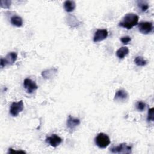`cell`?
I'll return each mask as SVG.
<instances>
[{
	"instance_id": "cell-1",
	"label": "cell",
	"mask_w": 154,
	"mask_h": 154,
	"mask_svg": "<svg viewBox=\"0 0 154 154\" xmlns=\"http://www.w3.org/2000/svg\"><path fill=\"white\" fill-rule=\"evenodd\" d=\"M138 19L139 17L136 14L132 13H127L123 17L122 20L119 22V26L126 28L127 29H130L137 25Z\"/></svg>"
},
{
	"instance_id": "cell-2",
	"label": "cell",
	"mask_w": 154,
	"mask_h": 154,
	"mask_svg": "<svg viewBox=\"0 0 154 154\" xmlns=\"http://www.w3.org/2000/svg\"><path fill=\"white\" fill-rule=\"evenodd\" d=\"M96 144L101 149H105L107 147L110 143V139L109 137L104 133H99L95 138Z\"/></svg>"
},
{
	"instance_id": "cell-3",
	"label": "cell",
	"mask_w": 154,
	"mask_h": 154,
	"mask_svg": "<svg viewBox=\"0 0 154 154\" xmlns=\"http://www.w3.org/2000/svg\"><path fill=\"white\" fill-rule=\"evenodd\" d=\"M17 57V54L16 52H9L6 55L5 58H1V62H0L1 68L4 67L7 65L13 64L16 61Z\"/></svg>"
},
{
	"instance_id": "cell-4",
	"label": "cell",
	"mask_w": 154,
	"mask_h": 154,
	"mask_svg": "<svg viewBox=\"0 0 154 154\" xmlns=\"http://www.w3.org/2000/svg\"><path fill=\"white\" fill-rule=\"evenodd\" d=\"M110 151L113 153H131L132 147L126 143H122L117 146L112 147Z\"/></svg>"
},
{
	"instance_id": "cell-5",
	"label": "cell",
	"mask_w": 154,
	"mask_h": 154,
	"mask_svg": "<svg viewBox=\"0 0 154 154\" xmlns=\"http://www.w3.org/2000/svg\"><path fill=\"white\" fill-rule=\"evenodd\" d=\"M24 106L23 100H20L19 102H14L11 103L10 109V114L13 116H17L20 112H22Z\"/></svg>"
},
{
	"instance_id": "cell-6",
	"label": "cell",
	"mask_w": 154,
	"mask_h": 154,
	"mask_svg": "<svg viewBox=\"0 0 154 154\" xmlns=\"http://www.w3.org/2000/svg\"><path fill=\"white\" fill-rule=\"evenodd\" d=\"M138 28L141 33L148 34L153 31V23L151 22H141L138 24Z\"/></svg>"
},
{
	"instance_id": "cell-7",
	"label": "cell",
	"mask_w": 154,
	"mask_h": 154,
	"mask_svg": "<svg viewBox=\"0 0 154 154\" xmlns=\"http://www.w3.org/2000/svg\"><path fill=\"white\" fill-rule=\"evenodd\" d=\"M23 87L28 93H32L38 88L36 83L30 78H25L23 81Z\"/></svg>"
},
{
	"instance_id": "cell-8",
	"label": "cell",
	"mask_w": 154,
	"mask_h": 154,
	"mask_svg": "<svg viewBox=\"0 0 154 154\" xmlns=\"http://www.w3.org/2000/svg\"><path fill=\"white\" fill-rule=\"evenodd\" d=\"M81 122L79 119L75 118L70 115L69 116L67 120V127L70 132H72L75 128L80 124Z\"/></svg>"
},
{
	"instance_id": "cell-9",
	"label": "cell",
	"mask_w": 154,
	"mask_h": 154,
	"mask_svg": "<svg viewBox=\"0 0 154 154\" xmlns=\"http://www.w3.org/2000/svg\"><path fill=\"white\" fill-rule=\"evenodd\" d=\"M108 35V31L106 29H97L95 32L93 37V41L94 42H98L105 40Z\"/></svg>"
},
{
	"instance_id": "cell-10",
	"label": "cell",
	"mask_w": 154,
	"mask_h": 154,
	"mask_svg": "<svg viewBox=\"0 0 154 154\" xmlns=\"http://www.w3.org/2000/svg\"><path fill=\"white\" fill-rule=\"evenodd\" d=\"M62 139L57 134H52L46 139V141L53 147H56L62 143Z\"/></svg>"
},
{
	"instance_id": "cell-11",
	"label": "cell",
	"mask_w": 154,
	"mask_h": 154,
	"mask_svg": "<svg viewBox=\"0 0 154 154\" xmlns=\"http://www.w3.org/2000/svg\"><path fill=\"white\" fill-rule=\"evenodd\" d=\"M128 97V94L125 90H119L116 93L114 99L115 100L123 101V100H126Z\"/></svg>"
},
{
	"instance_id": "cell-12",
	"label": "cell",
	"mask_w": 154,
	"mask_h": 154,
	"mask_svg": "<svg viewBox=\"0 0 154 154\" xmlns=\"http://www.w3.org/2000/svg\"><path fill=\"white\" fill-rule=\"evenodd\" d=\"M57 69L51 68L46 70H44L42 72V76L45 79H50L54 76L57 72Z\"/></svg>"
},
{
	"instance_id": "cell-13",
	"label": "cell",
	"mask_w": 154,
	"mask_h": 154,
	"mask_svg": "<svg viewBox=\"0 0 154 154\" xmlns=\"http://www.w3.org/2000/svg\"><path fill=\"white\" fill-rule=\"evenodd\" d=\"M63 5H64V8L65 10L67 12L73 11L76 7V4L74 1H70V0L65 1Z\"/></svg>"
},
{
	"instance_id": "cell-14",
	"label": "cell",
	"mask_w": 154,
	"mask_h": 154,
	"mask_svg": "<svg viewBox=\"0 0 154 154\" xmlns=\"http://www.w3.org/2000/svg\"><path fill=\"white\" fill-rule=\"evenodd\" d=\"M129 53V49L126 46H122L116 51V55L120 59H123Z\"/></svg>"
},
{
	"instance_id": "cell-15",
	"label": "cell",
	"mask_w": 154,
	"mask_h": 154,
	"mask_svg": "<svg viewBox=\"0 0 154 154\" xmlns=\"http://www.w3.org/2000/svg\"><path fill=\"white\" fill-rule=\"evenodd\" d=\"M10 22L13 25L16 26L17 27H20L23 24V20L22 17L17 15H14L12 16L11 17Z\"/></svg>"
},
{
	"instance_id": "cell-16",
	"label": "cell",
	"mask_w": 154,
	"mask_h": 154,
	"mask_svg": "<svg viewBox=\"0 0 154 154\" xmlns=\"http://www.w3.org/2000/svg\"><path fill=\"white\" fill-rule=\"evenodd\" d=\"M137 5L140 8L141 11L143 12H145L146 11H147L149 7L148 3L144 1H138Z\"/></svg>"
},
{
	"instance_id": "cell-17",
	"label": "cell",
	"mask_w": 154,
	"mask_h": 154,
	"mask_svg": "<svg viewBox=\"0 0 154 154\" xmlns=\"http://www.w3.org/2000/svg\"><path fill=\"white\" fill-rule=\"evenodd\" d=\"M134 62L138 66H144L147 64V61L144 60L143 57H141V56L136 57L135 58Z\"/></svg>"
},
{
	"instance_id": "cell-18",
	"label": "cell",
	"mask_w": 154,
	"mask_h": 154,
	"mask_svg": "<svg viewBox=\"0 0 154 154\" xmlns=\"http://www.w3.org/2000/svg\"><path fill=\"white\" fill-rule=\"evenodd\" d=\"M146 103L142 101H138L135 104L136 109L139 111H143L146 108Z\"/></svg>"
},
{
	"instance_id": "cell-19",
	"label": "cell",
	"mask_w": 154,
	"mask_h": 154,
	"mask_svg": "<svg viewBox=\"0 0 154 154\" xmlns=\"http://www.w3.org/2000/svg\"><path fill=\"white\" fill-rule=\"evenodd\" d=\"M147 119L148 121L153 122L154 120V108H151L148 110V114Z\"/></svg>"
},
{
	"instance_id": "cell-20",
	"label": "cell",
	"mask_w": 154,
	"mask_h": 154,
	"mask_svg": "<svg viewBox=\"0 0 154 154\" xmlns=\"http://www.w3.org/2000/svg\"><path fill=\"white\" fill-rule=\"evenodd\" d=\"M11 1L8 0H1L0 1V5L1 7L4 8H9L11 4Z\"/></svg>"
},
{
	"instance_id": "cell-21",
	"label": "cell",
	"mask_w": 154,
	"mask_h": 154,
	"mask_svg": "<svg viewBox=\"0 0 154 154\" xmlns=\"http://www.w3.org/2000/svg\"><path fill=\"white\" fill-rule=\"evenodd\" d=\"M120 40H121V42H122L123 44L126 45V44H128L129 42H131V38L129 37H128V36H125V37H122V38H120Z\"/></svg>"
},
{
	"instance_id": "cell-22",
	"label": "cell",
	"mask_w": 154,
	"mask_h": 154,
	"mask_svg": "<svg viewBox=\"0 0 154 154\" xmlns=\"http://www.w3.org/2000/svg\"><path fill=\"white\" fill-rule=\"evenodd\" d=\"M12 152H19V153H25V151L23 150H14L13 149L10 148L8 150V153H12Z\"/></svg>"
}]
</instances>
